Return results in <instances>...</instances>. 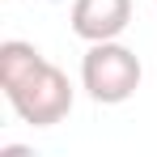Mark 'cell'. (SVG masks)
<instances>
[{
    "label": "cell",
    "instance_id": "5",
    "mask_svg": "<svg viewBox=\"0 0 157 157\" xmlns=\"http://www.w3.org/2000/svg\"><path fill=\"white\" fill-rule=\"evenodd\" d=\"M0 157H34L30 149H0Z\"/></svg>",
    "mask_w": 157,
    "mask_h": 157
},
{
    "label": "cell",
    "instance_id": "3",
    "mask_svg": "<svg viewBox=\"0 0 157 157\" xmlns=\"http://www.w3.org/2000/svg\"><path fill=\"white\" fill-rule=\"evenodd\" d=\"M132 21V0H77L72 4V30L89 43L119 38Z\"/></svg>",
    "mask_w": 157,
    "mask_h": 157
},
{
    "label": "cell",
    "instance_id": "1",
    "mask_svg": "<svg viewBox=\"0 0 157 157\" xmlns=\"http://www.w3.org/2000/svg\"><path fill=\"white\" fill-rule=\"evenodd\" d=\"M81 81H85L94 102H106V106L128 102L140 89V59H136V51H128L115 38L94 43L85 51V64H81Z\"/></svg>",
    "mask_w": 157,
    "mask_h": 157
},
{
    "label": "cell",
    "instance_id": "2",
    "mask_svg": "<svg viewBox=\"0 0 157 157\" xmlns=\"http://www.w3.org/2000/svg\"><path fill=\"white\" fill-rule=\"evenodd\" d=\"M9 102H13V110H17L26 123L51 128V123H59V119L72 110V85H68V77H64L55 64H43L38 72H30L21 85L9 89Z\"/></svg>",
    "mask_w": 157,
    "mask_h": 157
},
{
    "label": "cell",
    "instance_id": "4",
    "mask_svg": "<svg viewBox=\"0 0 157 157\" xmlns=\"http://www.w3.org/2000/svg\"><path fill=\"white\" fill-rule=\"evenodd\" d=\"M47 64V55L38 51V47H30V43H0V85H4V94L13 89V85H21L30 72H38Z\"/></svg>",
    "mask_w": 157,
    "mask_h": 157
}]
</instances>
